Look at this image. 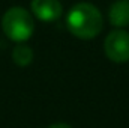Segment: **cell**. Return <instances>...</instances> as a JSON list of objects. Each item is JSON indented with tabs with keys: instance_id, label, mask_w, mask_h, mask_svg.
<instances>
[{
	"instance_id": "277c9868",
	"label": "cell",
	"mask_w": 129,
	"mask_h": 128,
	"mask_svg": "<svg viewBox=\"0 0 129 128\" xmlns=\"http://www.w3.org/2000/svg\"><path fill=\"white\" fill-rule=\"evenodd\" d=\"M62 5L59 0H32V12L42 21H56L62 15Z\"/></svg>"
},
{
	"instance_id": "3957f363",
	"label": "cell",
	"mask_w": 129,
	"mask_h": 128,
	"mask_svg": "<svg viewBox=\"0 0 129 128\" xmlns=\"http://www.w3.org/2000/svg\"><path fill=\"white\" fill-rule=\"evenodd\" d=\"M105 56L114 63H125L129 60V33L117 29L108 33L104 41Z\"/></svg>"
},
{
	"instance_id": "52a82bcc",
	"label": "cell",
	"mask_w": 129,
	"mask_h": 128,
	"mask_svg": "<svg viewBox=\"0 0 129 128\" xmlns=\"http://www.w3.org/2000/svg\"><path fill=\"white\" fill-rule=\"evenodd\" d=\"M48 128H72V127H71V125H68V124H63V122H57V124L50 125Z\"/></svg>"
},
{
	"instance_id": "6da1fadb",
	"label": "cell",
	"mask_w": 129,
	"mask_h": 128,
	"mask_svg": "<svg viewBox=\"0 0 129 128\" xmlns=\"http://www.w3.org/2000/svg\"><path fill=\"white\" fill-rule=\"evenodd\" d=\"M66 24L69 32L80 39H93L98 36L102 26L104 18L101 11L95 5L90 3H77L66 17Z\"/></svg>"
},
{
	"instance_id": "8992f818",
	"label": "cell",
	"mask_w": 129,
	"mask_h": 128,
	"mask_svg": "<svg viewBox=\"0 0 129 128\" xmlns=\"http://www.w3.org/2000/svg\"><path fill=\"white\" fill-rule=\"evenodd\" d=\"M12 60L18 66H27L33 60V51L27 45H17L12 51Z\"/></svg>"
},
{
	"instance_id": "5b68a950",
	"label": "cell",
	"mask_w": 129,
	"mask_h": 128,
	"mask_svg": "<svg viewBox=\"0 0 129 128\" xmlns=\"http://www.w3.org/2000/svg\"><path fill=\"white\" fill-rule=\"evenodd\" d=\"M110 23L116 27H125L129 24V0H116L108 12Z\"/></svg>"
},
{
	"instance_id": "7a4b0ae2",
	"label": "cell",
	"mask_w": 129,
	"mask_h": 128,
	"mask_svg": "<svg viewBox=\"0 0 129 128\" xmlns=\"http://www.w3.org/2000/svg\"><path fill=\"white\" fill-rule=\"evenodd\" d=\"M2 29L5 35L15 42H24L33 35L35 23L32 15L24 8H11L2 18Z\"/></svg>"
}]
</instances>
